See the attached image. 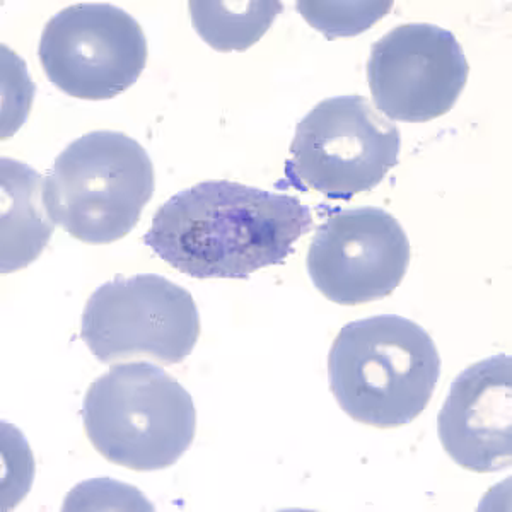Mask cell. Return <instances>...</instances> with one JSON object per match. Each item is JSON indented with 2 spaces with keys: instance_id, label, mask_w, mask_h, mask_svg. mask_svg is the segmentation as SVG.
Listing matches in <instances>:
<instances>
[{
  "instance_id": "cell-13",
  "label": "cell",
  "mask_w": 512,
  "mask_h": 512,
  "mask_svg": "<svg viewBox=\"0 0 512 512\" xmlns=\"http://www.w3.org/2000/svg\"><path fill=\"white\" fill-rule=\"evenodd\" d=\"M297 11L328 40L355 36L386 16L393 2H297Z\"/></svg>"
},
{
  "instance_id": "cell-11",
  "label": "cell",
  "mask_w": 512,
  "mask_h": 512,
  "mask_svg": "<svg viewBox=\"0 0 512 512\" xmlns=\"http://www.w3.org/2000/svg\"><path fill=\"white\" fill-rule=\"evenodd\" d=\"M2 183V274L28 267L45 250L55 222L45 204V178L28 164L0 161Z\"/></svg>"
},
{
  "instance_id": "cell-8",
  "label": "cell",
  "mask_w": 512,
  "mask_h": 512,
  "mask_svg": "<svg viewBox=\"0 0 512 512\" xmlns=\"http://www.w3.org/2000/svg\"><path fill=\"white\" fill-rule=\"evenodd\" d=\"M470 74L460 41L436 24H402L371 47L367 81L376 110L393 122L443 117Z\"/></svg>"
},
{
  "instance_id": "cell-1",
  "label": "cell",
  "mask_w": 512,
  "mask_h": 512,
  "mask_svg": "<svg viewBox=\"0 0 512 512\" xmlns=\"http://www.w3.org/2000/svg\"><path fill=\"white\" fill-rule=\"evenodd\" d=\"M313 227L308 205L234 181H202L156 212L144 243L193 279H248L280 265Z\"/></svg>"
},
{
  "instance_id": "cell-3",
  "label": "cell",
  "mask_w": 512,
  "mask_h": 512,
  "mask_svg": "<svg viewBox=\"0 0 512 512\" xmlns=\"http://www.w3.org/2000/svg\"><path fill=\"white\" fill-rule=\"evenodd\" d=\"M81 415L93 448L134 472L175 465L197 432L192 395L149 362L113 364L89 386Z\"/></svg>"
},
{
  "instance_id": "cell-5",
  "label": "cell",
  "mask_w": 512,
  "mask_h": 512,
  "mask_svg": "<svg viewBox=\"0 0 512 512\" xmlns=\"http://www.w3.org/2000/svg\"><path fill=\"white\" fill-rule=\"evenodd\" d=\"M395 123L357 94L321 101L299 122L286 163V183L301 192L350 200L371 192L398 164Z\"/></svg>"
},
{
  "instance_id": "cell-2",
  "label": "cell",
  "mask_w": 512,
  "mask_h": 512,
  "mask_svg": "<svg viewBox=\"0 0 512 512\" xmlns=\"http://www.w3.org/2000/svg\"><path fill=\"white\" fill-rule=\"evenodd\" d=\"M441 357L431 335L403 316H371L338 332L328 355L335 400L355 422L410 424L431 402Z\"/></svg>"
},
{
  "instance_id": "cell-6",
  "label": "cell",
  "mask_w": 512,
  "mask_h": 512,
  "mask_svg": "<svg viewBox=\"0 0 512 512\" xmlns=\"http://www.w3.org/2000/svg\"><path fill=\"white\" fill-rule=\"evenodd\" d=\"M198 337L200 316L192 294L161 275L106 282L82 313L81 338L103 364L137 357L180 364Z\"/></svg>"
},
{
  "instance_id": "cell-10",
  "label": "cell",
  "mask_w": 512,
  "mask_h": 512,
  "mask_svg": "<svg viewBox=\"0 0 512 512\" xmlns=\"http://www.w3.org/2000/svg\"><path fill=\"white\" fill-rule=\"evenodd\" d=\"M512 361L507 354L466 367L437 417L444 451L475 473L506 470L512 461Z\"/></svg>"
},
{
  "instance_id": "cell-12",
  "label": "cell",
  "mask_w": 512,
  "mask_h": 512,
  "mask_svg": "<svg viewBox=\"0 0 512 512\" xmlns=\"http://www.w3.org/2000/svg\"><path fill=\"white\" fill-rule=\"evenodd\" d=\"M282 2H190L192 24L217 52H245L260 41L282 11Z\"/></svg>"
},
{
  "instance_id": "cell-9",
  "label": "cell",
  "mask_w": 512,
  "mask_h": 512,
  "mask_svg": "<svg viewBox=\"0 0 512 512\" xmlns=\"http://www.w3.org/2000/svg\"><path fill=\"white\" fill-rule=\"evenodd\" d=\"M308 274L316 289L342 306L393 294L410 265L402 224L379 207L333 210L309 246Z\"/></svg>"
},
{
  "instance_id": "cell-4",
  "label": "cell",
  "mask_w": 512,
  "mask_h": 512,
  "mask_svg": "<svg viewBox=\"0 0 512 512\" xmlns=\"http://www.w3.org/2000/svg\"><path fill=\"white\" fill-rule=\"evenodd\" d=\"M154 187V166L137 140L91 132L60 152L43 197L52 221L72 238L108 245L137 226Z\"/></svg>"
},
{
  "instance_id": "cell-7",
  "label": "cell",
  "mask_w": 512,
  "mask_h": 512,
  "mask_svg": "<svg viewBox=\"0 0 512 512\" xmlns=\"http://www.w3.org/2000/svg\"><path fill=\"white\" fill-rule=\"evenodd\" d=\"M52 84L72 98L111 99L132 88L147 64V38L127 11L74 4L48 21L38 47Z\"/></svg>"
}]
</instances>
